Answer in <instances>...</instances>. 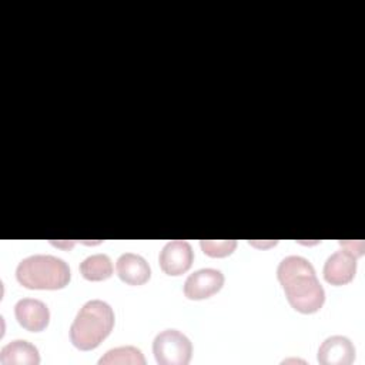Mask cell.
<instances>
[{
  "label": "cell",
  "instance_id": "7a4b0ae2",
  "mask_svg": "<svg viewBox=\"0 0 365 365\" xmlns=\"http://www.w3.org/2000/svg\"><path fill=\"white\" fill-rule=\"evenodd\" d=\"M113 327V308L106 301L90 299L77 312L70 327V339L76 348L90 351L110 335Z\"/></svg>",
  "mask_w": 365,
  "mask_h": 365
},
{
  "label": "cell",
  "instance_id": "9a60e30c",
  "mask_svg": "<svg viewBox=\"0 0 365 365\" xmlns=\"http://www.w3.org/2000/svg\"><path fill=\"white\" fill-rule=\"evenodd\" d=\"M339 244L354 252L356 257H361L364 252V242L362 241H339Z\"/></svg>",
  "mask_w": 365,
  "mask_h": 365
},
{
  "label": "cell",
  "instance_id": "5b68a950",
  "mask_svg": "<svg viewBox=\"0 0 365 365\" xmlns=\"http://www.w3.org/2000/svg\"><path fill=\"white\" fill-rule=\"evenodd\" d=\"M194 259V252L190 242L174 240L167 242L158 255L160 268L167 275H181L190 269Z\"/></svg>",
  "mask_w": 365,
  "mask_h": 365
},
{
  "label": "cell",
  "instance_id": "e0dca14e",
  "mask_svg": "<svg viewBox=\"0 0 365 365\" xmlns=\"http://www.w3.org/2000/svg\"><path fill=\"white\" fill-rule=\"evenodd\" d=\"M53 245L56 247H61V248H71L74 245V241H70V242H56V241H51Z\"/></svg>",
  "mask_w": 365,
  "mask_h": 365
},
{
  "label": "cell",
  "instance_id": "30bf717a",
  "mask_svg": "<svg viewBox=\"0 0 365 365\" xmlns=\"http://www.w3.org/2000/svg\"><path fill=\"white\" fill-rule=\"evenodd\" d=\"M115 271L120 279L128 285H143L151 277L148 262L134 252L121 254L115 262Z\"/></svg>",
  "mask_w": 365,
  "mask_h": 365
},
{
  "label": "cell",
  "instance_id": "2e32d148",
  "mask_svg": "<svg viewBox=\"0 0 365 365\" xmlns=\"http://www.w3.org/2000/svg\"><path fill=\"white\" fill-rule=\"evenodd\" d=\"M278 241H268V242H259V241H248L250 245H254V247H258V248H267V247H271V245H275Z\"/></svg>",
  "mask_w": 365,
  "mask_h": 365
},
{
  "label": "cell",
  "instance_id": "6da1fadb",
  "mask_svg": "<svg viewBox=\"0 0 365 365\" xmlns=\"http://www.w3.org/2000/svg\"><path fill=\"white\" fill-rule=\"evenodd\" d=\"M278 281L291 307L301 314H314L325 301V291L312 264L299 255L285 257L277 268Z\"/></svg>",
  "mask_w": 365,
  "mask_h": 365
},
{
  "label": "cell",
  "instance_id": "277c9868",
  "mask_svg": "<svg viewBox=\"0 0 365 365\" xmlns=\"http://www.w3.org/2000/svg\"><path fill=\"white\" fill-rule=\"evenodd\" d=\"M153 354L160 365H187L191 359V341L178 329H164L153 341Z\"/></svg>",
  "mask_w": 365,
  "mask_h": 365
},
{
  "label": "cell",
  "instance_id": "8fae6325",
  "mask_svg": "<svg viewBox=\"0 0 365 365\" xmlns=\"http://www.w3.org/2000/svg\"><path fill=\"white\" fill-rule=\"evenodd\" d=\"M0 364L1 365H38L40 354L33 344L24 339H14L1 348Z\"/></svg>",
  "mask_w": 365,
  "mask_h": 365
},
{
  "label": "cell",
  "instance_id": "4fadbf2b",
  "mask_svg": "<svg viewBox=\"0 0 365 365\" xmlns=\"http://www.w3.org/2000/svg\"><path fill=\"white\" fill-rule=\"evenodd\" d=\"M100 365H106V364H130V365H144L145 364V358L143 355V352L131 345H125V346H118V348H113L110 351H107L100 359H98Z\"/></svg>",
  "mask_w": 365,
  "mask_h": 365
},
{
  "label": "cell",
  "instance_id": "7c38bea8",
  "mask_svg": "<svg viewBox=\"0 0 365 365\" xmlns=\"http://www.w3.org/2000/svg\"><path fill=\"white\" fill-rule=\"evenodd\" d=\"M80 272L88 281H103L113 275V262L107 254H94L81 261Z\"/></svg>",
  "mask_w": 365,
  "mask_h": 365
},
{
  "label": "cell",
  "instance_id": "ba28073f",
  "mask_svg": "<svg viewBox=\"0 0 365 365\" xmlns=\"http://www.w3.org/2000/svg\"><path fill=\"white\" fill-rule=\"evenodd\" d=\"M14 315L17 322L31 332L43 331L50 321V311L47 305L36 298L19 299L14 305Z\"/></svg>",
  "mask_w": 365,
  "mask_h": 365
},
{
  "label": "cell",
  "instance_id": "52a82bcc",
  "mask_svg": "<svg viewBox=\"0 0 365 365\" xmlns=\"http://www.w3.org/2000/svg\"><path fill=\"white\" fill-rule=\"evenodd\" d=\"M356 255L344 248L329 255L324 264V278L331 285H344L354 279L356 272Z\"/></svg>",
  "mask_w": 365,
  "mask_h": 365
},
{
  "label": "cell",
  "instance_id": "9c48e42d",
  "mask_svg": "<svg viewBox=\"0 0 365 365\" xmlns=\"http://www.w3.org/2000/svg\"><path fill=\"white\" fill-rule=\"evenodd\" d=\"M355 359V346L344 335L328 336L318 349V362L322 365H349Z\"/></svg>",
  "mask_w": 365,
  "mask_h": 365
},
{
  "label": "cell",
  "instance_id": "8992f818",
  "mask_svg": "<svg viewBox=\"0 0 365 365\" xmlns=\"http://www.w3.org/2000/svg\"><path fill=\"white\" fill-rule=\"evenodd\" d=\"M224 285V274L220 269L202 268L188 275L184 282V295L188 299H204L217 294Z\"/></svg>",
  "mask_w": 365,
  "mask_h": 365
},
{
  "label": "cell",
  "instance_id": "3957f363",
  "mask_svg": "<svg viewBox=\"0 0 365 365\" xmlns=\"http://www.w3.org/2000/svg\"><path fill=\"white\" fill-rule=\"evenodd\" d=\"M16 278L30 289H61L70 282V268L58 257L36 254L19 262Z\"/></svg>",
  "mask_w": 365,
  "mask_h": 365
},
{
  "label": "cell",
  "instance_id": "5bb4252c",
  "mask_svg": "<svg viewBox=\"0 0 365 365\" xmlns=\"http://www.w3.org/2000/svg\"><path fill=\"white\" fill-rule=\"evenodd\" d=\"M200 245L204 251V254L210 257H227L232 254V251L237 247L235 240H201Z\"/></svg>",
  "mask_w": 365,
  "mask_h": 365
}]
</instances>
